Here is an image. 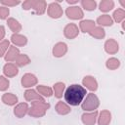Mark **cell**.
Returning <instances> with one entry per match:
<instances>
[{
  "label": "cell",
  "mask_w": 125,
  "mask_h": 125,
  "mask_svg": "<svg viewBox=\"0 0 125 125\" xmlns=\"http://www.w3.org/2000/svg\"><path fill=\"white\" fill-rule=\"evenodd\" d=\"M86 94V89L83 86H80L79 84H72L65 90L64 100L68 104L76 106L80 104Z\"/></svg>",
  "instance_id": "1"
},
{
  "label": "cell",
  "mask_w": 125,
  "mask_h": 125,
  "mask_svg": "<svg viewBox=\"0 0 125 125\" xmlns=\"http://www.w3.org/2000/svg\"><path fill=\"white\" fill-rule=\"evenodd\" d=\"M50 107V104L45 101H33L31 102V107L28 108V114L31 117H42L45 115L47 109Z\"/></svg>",
  "instance_id": "2"
},
{
  "label": "cell",
  "mask_w": 125,
  "mask_h": 125,
  "mask_svg": "<svg viewBox=\"0 0 125 125\" xmlns=\"http://www.w3.org/2000/svg\"><path fill=\"white\" fill-rule=\"evenodd\" d=\"M99 105H100L99 98L94 93H90L87 95L81 107H82V109L87 110V111H94L99 107Z\"/></svg>",
  "instance_id": "3"
},
{
  "label": "cell",
  "mask_w": 125,
  "mask_h": 125,
  "mask_svg": "<svg viewBox=\"0 0 125 125\" xmlns=\"http://www.w3.org/2000/svg\"><path fill=\"white\" fill-rule=\"evenodd\" d=\"M65 14L69 19H72V20H79V19H82L83 16H84V13H83L82 9L78 6L68 7L65 10Z\"/></svg>",
  "instance_id": "4"
},
{
  "label": "cell",
  "mask_w": 125,
  "mask_h": 125,
  "mask_svg": "<svg viewBox=\"0 0 125 125\" xmlns=\"http://www.w3.org/2000/svg\"><path fill=\"white\" fill-rule=\"evenodd\" d=\"M48 15L51 17V18H54V19H59V18H61L62 16V7L58 4V3H56V2H54V3H51L49 6H48Z\"/></svg>",
  "instance_id": "5"
},
{
  "label": "cell",
  "mask_w": 125,
  "mask_h": 125,
  "mask_svg": "<svg viewBox=\"0 0 125 125\" xmlns=\"http://www.w3.org/2000/svg\"><path fill=\"white\" fill-rule=\"evenodd\" d=\"M78 33H79L78 26L75 23H68V24L65 25V27L63 29V34L68 39L75 38L78 35Z\"/></svg>",
  "instance_id": "6"
},
{
  "label": "cell",
  "mask_w": 125,
  "mask_h": 125,
  "mask_svg": "<svg viewBox=\"0 0 125 125\" xmlns=\"http://www.w3.org/2000/svg\"><path fill=\"white\" fill-rule=\"evenodd\" d=\"M104 50L106 51V53L110 54V55H113V54H116L119 50V45H118V42L112 38L110 39H107L104 43Z\"/></svg>",
  "instance_id": "7"
},
{
  "label": "cell",
  "mask_w": 125,
  "mask_h": 125,
  "mask_svg": "<svg viewBox=\"0 0 125 125\" xmlns=\"http://www.w3.org/2000/svg\"><path fill=\"white\" fill-rule=\"evenodd\" d=\"M37 84V77L31 73H25L21 77V85L25 88L32 87Z\"/></svg>",
  "instance_id": "8"
},
{
  "label": "cell",
  "mask_w": 125,
  "mask_h": 125,
  "mask_svg": "<svg viewBox=\"0 0 125 125\" xmlns=\"http://www.w3.org/2000/svg\"><path fill=\"white\" fill-rule=\"evenodd\" d=\"M97 117H98V111L94 110L93 112L83 113L81 116V120L85 125H94L96 123Z\"/></svg>",
  "instance_id": "9"
},
{
  "label": "cell",
  "mask_w": 125,
  "mask_h": 125,
  "mask_svg": "<svg viewBox=\"0 0 125 125\" xmlns=\"http://www.w3.org/2000/svg\"><path fill=\"white\" fill-rule=\"evenodd\" d=\"M66 52H67V45L63 42L57 43L53 48V55L57 58L64 56L66 54Z\"/></svg>",
  "instance_id": "10"
},
{
  "label": "cell",
  "mask_w": 125,
  "mask_h": 125,
  "mask_svg": "<svg viewBox=\"0 0 125 125\" xmlns=\"http://www.w3.org/2000/svg\"><path fill=\"white\" fill-rule=\"evenodd\" d=\"M46 8H47V4L44 0H32L31 9H34L36 14H38V15L44 14Z\"/></svg>",
  "instance_id": "11"
},
{
  "label": "cell",
  "mask_w": 125,
  "mask_h": 125,
  "mask_svg": "<svg viewBox=\"0 0 125 125\" xmlns=\"http://www.w3.org/2000/svg\"><path fill=\"white\" fill-rule=\"evenodd\" d=\"M3 72L7 77H14L19 73V69H18V66L16 64L8 62L4 65Z\"/></svg>",
  "instance_id": "12"
},
{
  "label": "cell",
  "mask_w": 125,
  "mask_h": 125,
  "mask_svg": "<svg viewBox=\"0 0 125 125\" xmlns=\"http://www.w3.org/2000/svg\"><path fill=\"white\" fill-rule=\"evenodd\" d=\"M27 112H28V104L26 103H21L18 105H16V107L14 108V114L19 118L23 117Z\"/></svg>",
  "instance_id": "13"
},
{
  "label": "cell",
  "mask_w": 125,
  "mask_h": 125,
  "mask_svg": "<svg viewBox=\"0 0 125 125\" xmlns=\"http://www.w3.org/2000/svg\"><path fill=\"white\" fill-rule=\"evenodd\" d=\"M24 99L27 102H33V101H44V99L41 97L40 94H38L33 89H28L24 92Z\"/></svg>",
  "instance_id": "14"
},
{
  "label": "cell",
  "mask_w": 125,
  "mask_h": 125,
  "mask_svg": "<svg viewBox=\"0 0 125 125\" xmlns=\"http://www.w3.org/2000/svg\"><path fill=\"white\" fill-rule=\"evenodd\" d=\"M20 55V50L15 46H10L7 53L5 54V61L7 62H14Z\"/></svg>",
  "instance_id": "15"
},
{
  "label": "cell",
  "mask_w": 125,
  "mask_h": 125,
  "mask_svg": "<svg viewBox=\"0 0 125 125\" xmlns=\"http://www.w3.org/2000/svg\"><path fill=\"white\" fill-rule=\"evenodd\" d=\"M82 83L91 91H96L98 89V82L93 76H85L82 80Z\"/></svg>",
  "instance_id": "16"
},
{
  "label": "cell",
  "mask_w": 125,
  "mask_h": 125,
  "mask_svg": "<svg viewBox=\"0 0 125 125\" xmlns=\"http://www.w3.org/2000/svg\"><path fill=\"white\" fill-rule=\"evenodd\" d=\"M111 120V113L108 110H102L98 117L99 125H108Z\"/></svg>",
  "instance_id": "17"
},
{
  "label": "cell",
  "mask_w": 125,
  "mask_h": 125,
  "mask_svg": "<svg viewBox=\"0 0 125 125\" xmlns=\"http://www.w3.org/2000/svg\"><path fill=\"white\" fill-rule=\"evenodd\" d=\"M11 41L16 45V46H24L27 43V38L21 34L19 33H14L11 36Z\"/></svg>",
  "instance_id": "18"
},
{
  "label": "cell",
  "mask_w": 125,
  "mask_h": 125,
  "mask_svg": "<svg viewBox=\"0 0 125 125\" xmlns=\"http://www.w3.org/2000/svg\"><path fill=\"white\" fill-rule=\"evenodd\" d=\"M55 108H56V111L61 115H65L71 111L70 106L67 105L64 102H58Z\"/></svg>",
  "instance_id": "19"
},
{
  "label": "cell",
  "mask_w": 125,
  "mask_h": 125,
  "mask_svg": "<svg viewBox=\"0 0 125 125\" xmlns=\"http://www.w3.org/2000/svg\"><path fill=\"white\" fill-rule=\"evenodd\" d=\"M79 27L81 29L82 32H89L90 30H92L95 27V21H91V20H84L81 21L79 23Z\"/></svg>",
  "instance_id": "20"
},
{
  "label": "cell",
  "mask_w": 125,
  "mask_h": 125,
  "mask_svg": "<svg viewBox=\"0 0 125 125\" xmlns=\"http://www.w3.org/2000/svg\"><path fill=\"white\" fill-rule=\"evenodd\" d=\"M2 102L8 105H14L18 102V97L12 93H6L2 96Z\"/></svg>",
  "instance_id": "21"
},
{
  "label": "cell",
  "mask_w": 125,
  "mask_h": 125,
  "mask_svg": "<svg viewBox=\"0 0 125 125\" xmlns=\"http://www.w3.org/2000/svg\"><path fill=\"white\" fill-rule=\"evenodd\" d=\"M91 36L97 38V39H103L105 36V31L102 26H95L92 30L88 32Z\"/></svg>",
  "instance_id": "22"
},
{
  "label": "cell",
  "mask_w": 125,
  "mask_h": 125,
  "mask_svg": "<svg viewBox=\"0 0 125 125\" xmlns=\"http://www.w3.org/2000/svg\"><path fill=\"white\" fill-rule=\"evenodd\" d=\"M7 23H8V26L11 28V30L15 33H18L19 31L21 30V23L14 18H9L7 20Z\"/></svg>",
  "instance_id": "23"
},
{
  "label": "cell",
  "mask_w": 125,
  "mask_h": 125,
  "mask_svg": "<svg viewBox=\"0 0 125 125\" xmlns=\"http://www.w3.org/2000/svg\"><path fill=\"white\" fill-rule=\"evenodd\" d=\"M97 23L104 26H110L113 23V20L108 15H102L97 19Z\"/></svg>",
  "instance_id": "24"
},
{
  "label": "cell",
  "mask_w": 125,
  "mask_h": 125,
  "mask_svg": "<svg viewBox=\"0 0 125 125\" xmlns=\"http://www.w3.org/2000/svg\"><path fill=\"white\" fill-rule=\"evenodd\" d=\"M30 62V59L25 54H20L18 58L16 59V64L17 66H24Z\"/></svg>",
  "instance_id": "25"
},
{
  "label": "cell",
  "mask_w": 125,
  "mask_h": 125,
  "mask_svg": "<svg viewBox=\"0 0 125 125\" xmlns=\"http://www.w3.org/2000/svg\"><path fill=\"white\" fill-rule=\"evenodd\" d=\"M64 88H65V85L64 83L62 82H57L55 85H54V92H55V97L60 99L62 97V94H63V91H64Z\"/></svg>",
  "instance_id": "26"
},
{
  "label": "cell",
  "mask_w": 125,
  "mask_h": 125,
  "mask_svg": "<svg viewBox=\"0 0 125 125\" xmlns=\"http://www.w3.org/2000/svg\"><path fill=\"white\" fill-rule=\"evenodd\" d=\"M114 7V2L112 0H103L100 3V10L102 12H108Z\"/></svg>",
  "instance_id": "27"
},
{
  "label": "cell",
  "mask_w": 125,
  "mask_h": 125,
  "mask_svg": "<svg viewBox=\"0 0 125 125\" xmlns=\"http://www.w3.org/2000/svg\"><path fill=\"white\" fill-rule=\"evenodd\" d=\"M37 91L40 95H42L43 97H51L53 95V90L48 87V86H44V85H39L37 86Z\"/></svg>",
  "instance_id": "28"
},
{
  "label": "cell",
  "mask_w": 125,
  "mask_h": 125,
  "mask_svg": "<svg viewBox=\"0 0 125 125\" xmlns=\"http://www.w3.org/2000/svg\"><path fill=\"white\" fill-rule=\"evenodd\" d=\"M119 66H120V62L116 58H109L106 61V67L108 69L114 70V69H117Z\"/></svg>",
  "instance_id": "29"
},
{
  "label": "cell",
  "mask_w": 125,
  "mask_h": 125,
  "mask_svg": "<svg viewBox=\"0 0 125 125\" xmlns=\"http://www.w3.org/2000/svg\"><path fill=\"white\" fill-rule=\"evenodd\" d=\"M81 6L87 11H93V10L96 9L97 2L95 0H82L81 1Z\"/></svg>",
  "instance_id": "30"
},
{
  "label": "cell",
  "mask_w": 125,
  "mask_h": 125,
  "mask_svg": "<svg viewBox=\"0 0 125 125\" xmlns=\"http://www.w3.org/2000/svg\"><path fill=\"white\" fill-rule=\"evenodd\" d=\"M112 16H113V20L116 22H121L125 19V11L123 9H117L116 11H114Z\"/></svg>",
  "instance_id": "31"
},
{
  "label": "cell",
  "mask_w": 125,
  "mask_h": 125,
  "mask_svg": "<svg viewBox=\"0 0 125 125\" xmlns=\"http://www.w3.org/2000/svg\"><path fill=\"white\" fill-rule=\"evenodd\" d=\"M8 47H10V42L9 40H2L0 42V58L3 57L8 50Z\"/></svg>",
  "instance_id": "32"
},
{
  "label": "cell",
  "mask_w": 125,
  "mask_h": 125,
  "mask_svg": "<svg viewBox=\"0 0 125 125\" xmlns=\"http://www.w3.org/2000/svg\"><path fill=\"white\" fill-rule=\"evenodd\" d=\"M9 84H10V82H9V80L6 77L0 76V91L7 90L8 87H9Z\"/></svg>",
  "instance_id": "33"
},
{
  "label": "cell",
  "mask_w": 125,
  "mask_h": 125,
  "mask_svg": "<svg viewBox=\"0 0 125 125\" xmlns=\"http://www.w3.org/2000/svg\"><path fill=\"white\" fill-rule=\"evenodd\" d=\"M10 11H9V8L8 7H0V19L1 20H4L8 17Z\"/></svg>",
  "instance_id": "34"
},
{
  "label": "cell",
  "mask_w": 125,
  "mask_h": 125,
  "mask_svg": "<svg viewBox=\"0 0 125 125\" xmlns=\"http://www.w3.org/2000/svg\"><path fill=\"white\" fill-rule=\"evenodd\" d=\"M1 2V4H3V5H7V6H16V5H18V4H20V1L19 0H1L0 1Z\"/></svg>",
  "instance_id": "35"
},
{
  "label": "cell",
  "mask_w": 125,
  "mask_h": 125,
  "mask_svg": "<svg viewBox=\"0 0 125 125\" xmlns=\"http://www.w3.org/2000/svg\"><path fill=\"white\" fill-rule=\"evenodd\" d=\"M31 6H32V0H26L22 3V8L24 10H29L31 9Z\"/></svg>",
  "instance_id": "36"
},
{
  "label": "cell",
  "mask_w": 125,
  "mask_h": 125,
  "mask_svg": "<svg viewBox=\"0 0 125 125\" xmlns=\"http://www.w3.org/2000/svg\"><path fill=\"white\" fill-rule=\"evenodd\" d=\"M5 37V27L3 25H0V41Z\"/></svg>",
  "instance_id": "37"
},
{
  "label": "cell",
  "mask_w": 125,
  "mask_h": 125,
  "mask_svg": "<svg viewBox=\"0 0 125 125\" xmlns=\"http://www.w3.org/2000/svg\"><path fill=\"white\" fill-rule=\"evenodd\" d=\"M67 3H68V4H74V3H77V1H70V0H67Z\"/></svg>",
  "instance_id": "38"
},
{
  "label": "cell",
  "mask_w": 125,
  "mask_h": 125,
  "mask_svg": "<svg viewBox=\"0 0 125 125\" xmlns=\"http://www.w3.org/2000/svg\"><path fill=\"white\" fill-rule=\"evenodd\" d=\"M120 3H121V5H122L123 7H125V2H124V1H120Z\"/></svg>",
  "instance_id": "39"
}]
</instances>
